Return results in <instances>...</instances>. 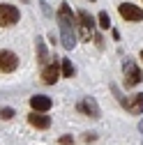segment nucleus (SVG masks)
Wrapping results in <instances>:
<instances>
[{
  "label": "nucleus",
  "instance_id": "f257e3e1",
  "mask_svg": "<svg viewBox=\"0 0 143 145\" xmlns=\"http://www.w3.org/2000/svg\"><path fill=\"white\" fill-rule=\"evenodd\" d=\"M58 16H60V28H62V39H65V46H67V48H72V46H74V35H72V28H74V14H72V9L62 3V7H60V12H58Z\"/></svg>",
  "mask_w": 143,
  "mask_h": 145
},
{
  "label": "nucleus",
  "instance_id": "f03ea898",
  "mask_svg": "<svg viewBox=\"0 0 143 145\" xmlns=\"http://www.w3.org/2000/svg\"><path fill=\"white\" fill-rule=\"evenodd\" d=\"M16 21H19V9H16L14 5L3 3V5H0V25H3V28H9V25H14Z\"/></svg>",
  "mask_w": 143,
  "mask_h": 145
},
{
  "label": "nucleus",
  "instance_id": "7ed1b4c3",
  "mask_svg": "<svg viewBox=\"0 0 143 145\" xmlns=\"http://www.w3.org/2000/svg\"><path fill=\"white\" fill-rule=\"evenodd\" d=\"M118 12H120V16L125 21H143V9L132 5V3H122L118 7Z\"/></svg>",
  "mask_w": 143,
  "mask_h": 145
},
{
  "label": "nucleus",
  "instance_id": "20e7f679",
  "mask_svg": "<svg viewBox=\"0 0 143 145\" xmlns=\"http://www.w3.org/2000/svg\"><path fill=\"white\" fill-rule=\"evenodd\" d=\"M16 67H19V58H16V53H12V51H0V71L9 74V71H14Z\"/></svg>",
  "mask_w": 143,
  "mask_h": 145
},
{
  "label": "nucleus",
  "instance_id": "39448f33",
  "mask_svg": "<svg viewBox=\"0 0 143 145\" xmlns=\"http://www.w3.org/2000/svg\"><path fill=\"white\" fill-rule=\"evenodd\" d=\"M125 83H127L129 88L141 83V69H138L132 60H129V62H125Z\"/></svg>",
  "mask_w": 143,
  "mask_h": 145
},
{
  "label": "nucleus",
  "instance_id": "423d86ee",
  "mask_svg": "<svg viewBox=\"0 0 143 145\" xmlns=\"http://www.w3.org/2000/svg\"><path fill=\"white\" fill-rule=\"evenodd\" d=\"M30 106H32V111H37V113H46L53 106V101L46 95H35V97H30Z\"/></svg>",
  "mask_w": 143,
  "mask_h": 145
},
{
  "label": "nucleus",
  "instance_id": "0eeeda50",
  "mask_svg": "<svg viewBox=\"0 0 143 145\" xmlns=\"http://www.w3.org/2000/svg\"><path fill=\"white\" fill-rule=\"evenodd\" d=\"M79 28H81V39H90V32H92V19L90 14L85 12H79Z\"/></svg>",
  "mask_w": 143,
  "mask_h": 145
},
{
  "label": "nucleus",
  "instance_id": "6e6552de",
  "mask_svg": "<svg viewBox=\"0 0 143 145\" xmlns=\"http://www.w3.org/2000/svg\"><path fill=\"white\" fill-rule=\"evenodd\" d=\"M28 122L32 127H37V129H49V127H51V118L44 115V113H37V111H32L28 115Z\"/></svg>",
  "mask_w": 143,
  "mask_h": 145
},
{
  "label": "nucleus",
  "instance_id": "1a4fd4ad",
  "mask_svg": "<svg viewBox=\"0 0 143 145\" xmlns=\"http://www.w3.org/2000/svg\"><path fill=\"white\" fill-rule=\"evenodd\" d=\"M42 78H44V83H56L58 78H60V67L53 62V65H46L44 69H42Z\"/></svg>",
  "mask_w": 143,
  "mask_h": 145
},
{
  "label": "nucleus",
  "instance_id": "9d476101",
  "mask_svg": "<svg viewBox=\"0 0 143 145\" xmlns=\"http://www.w3.org/2000/svg\"><path fill=\"white\" fill-rule=\"evenodd\" d=\"M129 111L132 113H143V95H134V99H132V104H129Z\"/></svg>",
  "mask_w": 143,
  "mask_h": 145
},
{
  "label": "nucleus",
  "instance_id": "9b49d317",
  "mask_svg": "<svg viewBox=\"0 0 143 145\" xmlns=\"http://www.w3.org/2000/svg\"><path fill=\"white\" fill-rule=\"evenodd\" d=\"M60 71H62V76H67V78L74 76V67H72L69 60H62V69H60Z\"/></svg>",
  "mask_w": 143,
  "mask_h": 145
},
{
  "label": "nucleus",
  "instance_id": "f8f14e48",
  "mask_svg": "<svg viewBox=\"0 0 143 145\" xmlns=\"http://www.w3.org/2000/svg\"><path fill=\"white\" fill-rule=\"evenodd\" d=\"M99 25L106 30V28H111V21H109V14L106 12H99Z\"/></svg>",
  "mask_w": 143,
  "mask_h": 145
},
{
  "label": "nucleus",
  "instance_id": "ddd939ff",
  "mask_svg": "<svg viewBox=\"0 0 143 145\" xmlns=\"http://www.w3.org/2000/svg\"><path fill=\"white\" fill-rule=\"evenodd\" d=\"M81 108H88V111H90V115H92V118H97V106H95L90 99H88L85 104H81Z\"/></svg>",
  "mask_w": 143,
  "mask_h": 145
},
{
  "label": "nucleus",
  "instance_id": "4468645a",
  "mask_svg": "<svg viewBox=\"0 0 143 145\" xmlns=\"http://www.w3.org/2000/svg\"><path fill=\"white\" fill-rule=\"evenodd\" d=\"M0 115H3L5 120H9V118L14 115V111H12V108H3V111H0Z\"/></svg>",
  "mask_w": 143,
  "mask_h": 145
},
{
  "label": "nucleus",
  "instance_id": "2eb2a0df",
  "mask_svg": "<svg viewBox=\"0 0 143 145\" xmlns=\"http://www.w3.org/2000/svg\"><path fill=\"white\" fill-rule=\"evenodd\" d=\"M141 60H143V51H141Z\"/></svg>",
  "mask_w": 143,
  "mask_h": 145
}]
</instances>
